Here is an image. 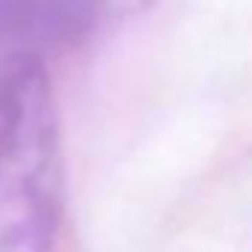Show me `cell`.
<instances>
[{
  "label": "cell",
  "instance_id": "1",
  "mask_svg": "<svg viewBox=\"0 0 252 252\" xmlns=\"http://www.w3.org/2000/svg\"><path fill=\"white\" fill-rule=\"evenodd\" d=\"M63 217V149L39 57L0 68V252H54Z\"/></svg>",
  "mask_w": 252,
  "mask_h": 252
},
{
  "label": "cell",
  "instance_id": "2",
  "mask_svg": "<svg viewBox=\"0 0 252 252\" xmlns=\"http://www.w3.org/2000/svg\"><path fill=\"white\" fill-rule=\"evenodd\" d=\"M152 0H0V48L9 57L74 48L137 15Z\"/></svg>",
  "mask_w": 252,
  "mask_h": 252
}]
</instances>
